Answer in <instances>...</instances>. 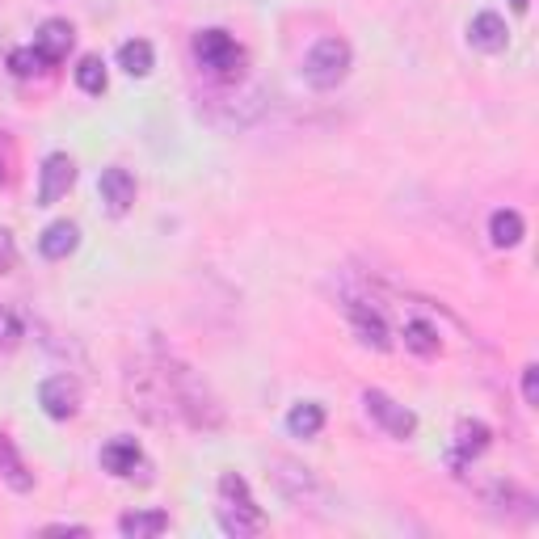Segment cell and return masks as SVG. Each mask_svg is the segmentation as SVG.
<instances>
[{
  "label": "cell",
  "instance_id": "14",
  "mask_svg": "<svg viewBox=\"0 0 539 539\" xmlns=\"http://www.w3.org/2000/svg\"><path fill=\"white\" fill-rule=\"evenodd\" d=\"M76 245H81V228L68 224V219H55V224L38 236V249H43V257H51V262H64L68 253H76Z\"/></svg>",
  "mask_w": 539,
  "mask_h": 539
},
{
  "label": "cell",
  "instance_id": "15",
  "mask_svg": "<svg viewBox=\"0 0 539 539\" xmlns=\"http://www.w3.org/2000/svg\"><path fill=\"white\" fill-rule=\"evenodd\" d=\"M118 531L127 539H152V535H165L169 531V514L165 510H131L118 518Z\"/></svg>",
  "mask_w": 539,
  "mask_h": 539
},
{
  "label": "cell",
  "instance_id": "20",
  "mask_svg": "<svg viewBox=\"0 0 539 539\" xmlns=\"http://www.w3.org/2000/svg\"><path fill=\"white\" fill-rule=\"evenodd\" d=\"M0 472H5V481L17 489V493H26V489H34V476L26 472V464L17 459V451H13V443L5 434H0Z\"/></svg>",
  "mask_w": 539,
  "mask_h": 539
},
{
  "label": "cell",
  "instance_id": "9",
  "mask_svg": "<svg viewBox=\"0 0 539 539\" xmlns=\"http://www.w3.org/2000/svg\"><path fill=\"white\" fill-rule=\"evenodd\" d=\"M346 316H350V325H354V333H358V342H363V346H371V350H388L392 346L384 316H379L375 308H367L363 299H346Z\"/></svg>",
  "mask_w": 539,
  "mask_h": 539
},
{
  "label": "cell",
  "instance_id": "3",
  "mask_svg": "<svg viewBox=\"0 0 539 539\" xmlns=\"http://www.w3.org/2000/svg\"><path fill=\"white\" fill-rule=\"evenodd\" d=\"M194 59H198V68H207L215 81H241L245 76V47L236 43V38L228 30H203V34H194Z\"/></svg>",
  "mask_w": 539,
  "mask_h": 539
},
{
  "label": "cell",
  "instance_id": "28",
  "mask_svg": "<svg viewBox=\"0 0 539 539\" xmlns=\"http://www.w3.org/2000/svg\"><path fill=\"white\" fill-rule=\"evenodd\" d=\"M510 5H514V13H527V9H531V0H510Z\"/></svg>",
  "mask_w": 539,
  "mask_h": 539
},
{
  "label": "cell",
  "instance_id": "17",
  "mask_svg": "<svg viewBox=\"0 0 539 539\" xmlns=\"http://www.w3.org/2000/svg\"><path fill=\"white\" fill-rule=\"evenodd\" d=\"M523 232H527V224H523V215H518V211H510V207L493 211V219H489V241L497 249H514L518 241H523Z\"/></svg>",
  "mask_w": 539,
  "mask_h": 539
},
{
  "label": "cell",
  "instance_id": "27",
  "mask_svg": "<svg viewBox=\"0 0 539 539\" xmlns=\"http://www.w3.org/2000/svg\"><path fill=\"white\" fill-rule=\"evenodd\" d=\"M17 262V249H13V236L5 232V228H0V270H9Z\"/></svg>",
  "mask_w": 539,
  "mask_h": 539
},
{
  "label": "cell",
  "instance_id": "12",
  "mask_svg": "<svg viewBox=\"0 0 539 539\" xmlns=\"http://www.w3.org/2000/svg\"><path fill=\"white\" fill-rule=\"evenodd\" d=\"M102 203L110 207V215H127L131 211V203H135V177L127 173V169H106L102 173Z\"/></svg>",
  "mask_w": 539,
  "mask_h": 539
},
{
  "label": "cell",
  "instance_id": "8",
  "mask_svg": "<svg viewBox=\"0 0 539 539\" xmlns=\"http://www.w3.org/2000/svg\"><path fill=\"white\" fill-rule=\"evenodd\" d=\"M489 443H493V430L485 422H468V417H464V422L455 426V447H451L447 464L459 472L464 464H472V459H481L489 451Z\"/></svg>",
  "mask_w": 539,
  "mask_h": 539
},
{
  "label": "cell",
  "instance_id": "7",
  "mask_svg": "<svg viewBox=\"0 0 539 539\" xmlns=\"http://www.w3.org/2000/svg\"><path fill=\"white\" fill-rule=\"evenodd\" d=\"M76 186V165L68 152H51L43 161V182H38V207H55L59 198Z\"/></svg>",
  "mask_w": 539,
  "mask_h": 539
},
{
  "label": "cell",
  "instance_id": "1",
  "mask_svg": "<svg viewBox=\"0 0 539 539\" xmlns=\"http://www.w3.org/2000/svg\"><path fill=\"white\" fill-rule=\"evenodd\" d=\"M219 527H224L228 535H236V539L262 535V527H266L262 506L253 502L245 476H236V472L219 476Z\"/></svg>",
  "mask_w": 539,
  "mask_h": 539
},
{
  "label": "cell",
  "instance_id": "23",
  "mask_svg": "<svg viewBox=\"0 0 539 539\" xmlns=\"http://www.w3.org/2000/svg\"><path fill=\"white\" fill-rule=\"evenodd\" d=\"M76 85L85 93H106V64L97 55H85L81 64H76Z\"/></svg>",
  "mask_w": 539,
  "mask_h": 539
},
{
  "label": "cell",
  "instance_id": "5",
  "mask_svg": "<svg viewBox=\"0 0 539 539\" xmlns=\"http://www.w3.org/2000/svg\"><path fill=\"white\" fill-rule=\"evenodd\" d=\"M363 405H367V413H371L375 422L384 426L392 438H413V434H417V417H413V409L396 405L388 392H379V388H367V392H363Z\"/></svg>",
  "mask_w": 539,
  "mask_h": 539
},
{
  "label": "cell",
  "instance_id": "25",
  "mask_svg": "<svg viewBox=\"0 0 539 539\" xmlns=\"http://www.w3.org/2000/svg\"><path fill=\"white\" fill-rule=\"evenodd\" d=\"M523 401L527 405H539V367H523Z\"/></svg>",
  "mask_w": 539,
  "mask_h": 539
},
{
  "label": "cell",
  "instance_id": "18",
  "mask_svg": "<svg viewBox=\"0 0 539 539\" xmlns=\"http://www.w3.org/2000/svg\"><path fill=\"white\" fill-rule=\"evenodd\" d=\"M118 64H123L127 76H148L152 64H156V55H152V43L148 38H131V43L118 47Z\"/></svg>",
  "mask_w": 539,
  "mask_h": 539
},
{
  "label": "cell",
  "instance_id": "24",
  "mask_svg": "<svg viewBox=\"0 0 539 539\" xmlns=\"http://www.w3.org/2000/svg\"><path fill=\"white\" fill-rule=\"evenodd\" d=\"M17 342H22V321L9 308H0V350H13Z\"/></svg>",
  "mask_w": 539,
  "mask_h": 539
},
{
  "label": "cell",
  "instance_id": "6",
  "mask_svg": "<svg viewBox=\"0 0 539 539\" xmlns=\"http://www.w3.org/2000/svg\"><path fill=\"white\" fill-rule=\"evenodd\" d=\"M38 405H43V413L55 417V422H68V417H76V409H81V388H76V379H68V375H51L38 384Z\"/></svg>",
  "mask_w": 539,
  "mask_h": 539
},
{
  "label": "cell",
  "instance_id": "13",
  "mask_svg": "<svg viewBox=\"0 0 539 539\" xmlns=\"http://www.w3.org/2000/svg\"><path fill=\"white\" fill-rule=\"evenodd\" d=\"M144 464V451H139L135 438H114L102 447V468L110 476H135V468Z\"/></svg>",
  "mask_w": 539,
  "mask_h": 539
},
{
  "label": "cell",
  "instance_id": "21",
  "mask_svg": "<svg viewBox=\"0 0 539 539\" xmlns=\"http://www.w3.org/2000/svg\"><path fill=\"white\" fill-rule=\"evenodd\" d=\"M401 337H405V350H413V354H422V358L438 354V329L426 321H405Z\"/></svg>",
  "mask_w": 539,
  "mask_h": 539
},
{
  "label": "cell",
  "instance_id": "29",
  "mask_svg": "<svg viewBox=\"0 0 539 539\" xmlns=\"http://www.w3.org/2000/svg\"><path fill=\"white\" fill-rule=\"evenodd\" d=\"M0 177H5V169H0Z\"/></svg>",
  "mask_w": 539,
  "mask_h": 539
},
{
  "label": "cell",
  "instance_id": "11",
  "mask_svg": "<svg viewBox=\"0 0 539 539\" xmlns=\"http://www.w3.org/2000/svg\"><path fill=\"white\" fill-rule=\"evenodd\" d=\"M72 43H76V34H72V26L64 22V17H51V22H43V26H38V34H34V47L43 51L47 64H59V59H68Z\"/></svg>",
  "mask_w": 539,
  "mask_h": 539
},
{
  "label": "cell",
  "instance_id": "2",
  "mask_svg": "<svg viewBox=\"0 0 539 539\" xmlns=\"http://www.w3.org/2000/svg\"><path fill=\"white\" fill-rule=\"evenodd\" d=\"M165 379H169V392H173V409H182L190 417V426L198 430H215L224 422V413H219L215 396L207 392V384L198 379L190 367L182 363H165Z\"/></svg>",
  "mask_w": 539,
  "mask_h": 539
},
{
  "label": "cell",
  "instance_id": "16",
  "mask_svg": "<svg viewBox=\"0 0 539 539\" xmlns=\"http://www.w3.org/2000/svg\"><path fill=\"white\" fill-rule=\"evenodd\" d=\"M270 468H278L274 472V485L283 489L291 502H304V493H312L316 489V481H312V472L308 468H299V464H291V459H274Z\"/></svg>",
  "mask_w": 539,
  "mask_h": 539
},
{
  "label": "cell",
  "instance_id": "19",
  "mask_svg": "<svg viewBox=\"0 0 539 539\" xmlns=\"http://www.w3.org/2000/svg\"><path fill=\"white\" fill-rule=\"evenodd\" d=\"M287 430H291L295 438H316V434L325 430V409H321V405H312V401L295 405V409L287 413Z\"/></svg>",
  "mask_w": 539,
  "mask_h": 539
},
{
  "label": "cell",
  "instance_id": "22",
  "mask_svg": "<svg viewBox=\"0 0 539 539\" xmlns=\"http://www.w3.org/2000/svg\"><path fill=\"white\" fill-rule=\"evenodd\" d=\"M9 68H13V76H38V72H47L51 64L43 59V51L38 47H17V51H9Z\"/></svg>",
  "mask_w": 539,
  "mask_h": 539
},
{
  "label": "cell",
  "instance_id": "10",
  "mask_svg": "<svg viewBox=\"0 0 539 539\" xmlns=\"http://www.w3.org/2000/svg\"><path fill=\"white\" fill-rule=\"evenodd\" d=\"M468 43L476 51H485V55H497V51H506L510 30H506V22L497 13H476L472 26H468Z\"/></svg>",
  "mask_w": 539,
  "mask_h": 539
},
{
  "label": "cell",
  "instance_id": "4",
  "mask_svg": "<svg viewBox=\"0 0 539 539\" xmlns=\"http://www.w3.org/2000/svg\"><path fill=\"white\" fill-rule=\"evenodd\" d=\"M350 64H354L350 43L329 34V38H321V43L304 55V81L312 89H337L350 76Z\"/></svg>",
  "mask_w": 539,
  "mask_h": 539
},
{
  "label": "cell",
  "instance_id": "26",
  "mask_svg": "<svg viewBox=\"0 0 539 539\" xmlns=\"http://www.w3.org/2000/svg\"><path fill=\"white\" fill-rule=\"evenodd\" d=\"M43 535H81V539H89L93 531L81 527V523H51V527H43Z\"/></svg>",
  "mask_w": 539,
  "mask_h": 539
}]
</instances>
